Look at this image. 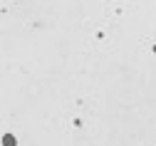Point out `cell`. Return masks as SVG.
Listing matches in <instances>:
<instances>
[{
	"label": "cell",
	"mask_w": 156,
	"mask_h": 146,
	"mask_svg": "<svg viewBox=\"0 0 156 146\" xmlns=\"http://www.w3.org/2000/svg\"><path fill=\"white\" fill-rule=\"evenodd\" d=\"M5 146H15V139H12V134H5Z\"/></svg>",
	"instance_id": "1"
}]
</instances>
